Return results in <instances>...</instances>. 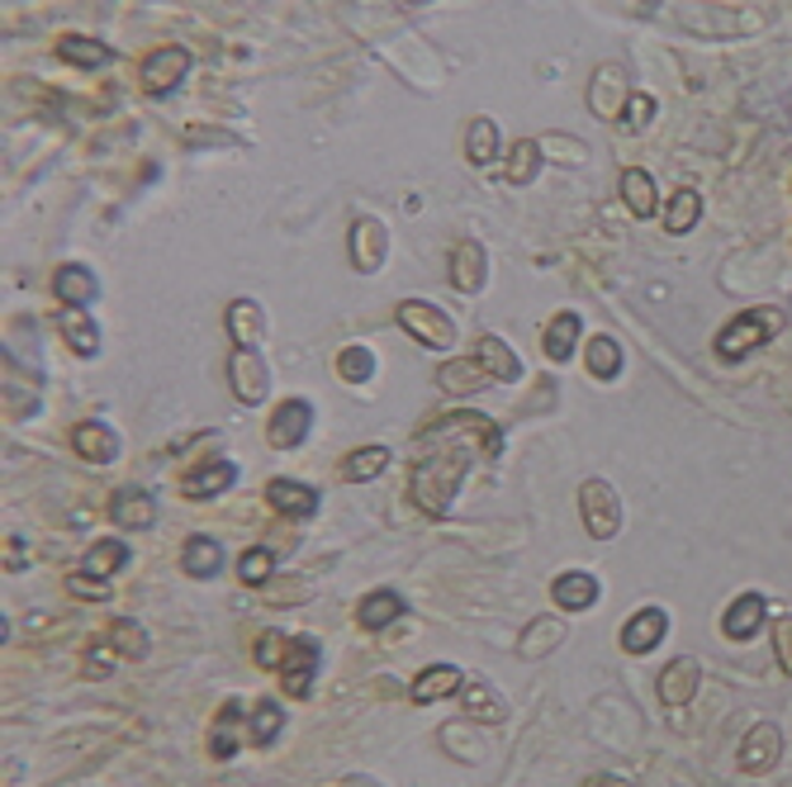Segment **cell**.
<instances>
[{
  "instance_id": "cell-1",
  "label": "cell",
  "mask_w": 792,
  "mask_h": 787,
  "mask_svg": "<svg viewBox=\"0 0 792 787\" xmlns=\"http://www.w3.org/2000/svg\"><path fill=\"white\" fill-rule=\"evenodd\" d=\"M470 436L503 451V428L484 413H447L418 432V461H414V475H408V494H414V503L427 517L451 513V503L474 465Z\"/></svg>"
},
{
  "instance_id": "cell-2",
  "label": "cell",
  "mask_w": 792,
  "mask_h": 787,
  "mask_svg": "<svg viewBox=\"0 0 792 787\" xmlns=\"http://www.w3.org/2000/svg\"><path fill=\"white\" fill-rule=\"evenodd\" d=\"M783 323H788V313H783L779 304H754V309H746V313H736V319L717 333V356L736 366V360L754 356L759 346H769L773 337H779Z\"/></svg>"
},
{
  "instance_id": "cell-3",
  "label": "cell",
  "mask_w": 792,
  "mask_h": 787,
  "mask_svg": "<svg viewBox=\"0 0 792 787\" xmlns=\"http://www.w3.org/2000/svg\"><path fill=\"white\" fill-rule=\"evenodd\" d=\"M579 517H584V531L593 541H612L622 531V498L608 479H584L579 484Z\"/></svg>"
},
{
  "instance_id": "cell-4",
  "label": "cell",
  "mask_w": 792,
  "mask_h": 787,
  "mask_svg": "<svg viewBox=\"0 0 792 787\" xmlns=\"http://www.w3.org/2000/svg\"><path fill=\"white\" fill-rule=\"evenodd\" d=\"M346 257H352L361 276H375L389 257V228L375 214H356L352 228H346Z\"/></svg>"
},
{
  "instance_id": "cell-5",
  "label": "cell",
  "mask_w": 792,
  "mask_h": 787,
  "mask_svg": "<svg viewBox=\"0 0 792 787\" xmlns=\"http://www.w3.org/2000/svg\"><path fill=\"white\" fill-rule=\"evenodd\" d=\"M394 319H399L404 333L422 346H451L456 342V323L437 304H427V299H404V304L394 309Z\"/></svg>"
},
{
  "instance_id": "cell-6",
  "label": "cell",
  "mask_w": 792,
  "mask_h": 787,
  "mask_svg": "<svg viewBox=\"0 0 792 787\" xmlns=\"http://www.w3.org/2000/svg\"><path fill=\"white\" fill-rule=\"evenodd\" d=\"M228 385L237 394V403L257 408L266 403V394H271V370H266V360L257 352H247V346H233L228 356Z\"/></svg>"
},
{
  "instance_id": "cell-7",
  "label": "cell",
  "mask_w": 792,
  "mask_h": 787,
  "mask_svg": "<svg viewBox=\"0 0 792 787\" xmlns=\"http://www.w3.org/2000/svg\"><path fill=\"white\" fill-rule=\"evenodd\" d=\"M319 640L313 636H290V650L280 659V688L290 692V698H309L313 692V673H319Z\"/></svg>"
},
{
  "instance_id": "cell-8",
  "label": "cell",
  "mask_w": 792,
  "mask_h": 787,
  "mask_svg": "<svg viewBox=\"0 0 792 787\" xmlns=\"http://www.w3.org/2000/svg\"><path fill=\"white\" fill-rule=\"evenodd\" d=\"M190 48H181V43H167V48H157L148 62H142V90L148 96H171L185 76H190Z\"/></svg>"
},
{
  "instance_id": "cell-9",
  "label": "cell",
  "mask_w": 792,
  "mask_h": 787,
  "mask_svg": "<svg viewBox=\"0 0 792 787\" xmlns=\"http://www.w3.org/2000/svg\"><path fill=\"white\" fill-rule=\"evenodd\" d=\"M779 754H783L779 726H773V721H754L736 750V764H740V774H769V768L779 764Z\"/></svg>"
},
{
  "instance_id": "cell-10",
  "label": "cell",
  "mask_w": 792,
  "mask_h": 787,
  "mask_svg": "<svg viewBox=\"0 0 792 787\" xmlns=\"http://www.w3.org/2000/svg\"><path fill=\"white\" fill-rule=\"evenodd\" d=\"M309 432H313V403H304V399H285V403H276L271 422H266V442L280 446V451H295Z\"/></svg>"
},
{
  "instance_id": "cell-11",
  "label": "cell",
  "mask_w": 792,
  "mask_h": 787,
  "mask_svg": "<svg viewBox=\"0 0 792 787\" xmlns=\"http://www.w3.org/2000/svg\"><path fill=\"white\" fill-rule=\"evenodd\" d=\"M243 740H251V716L243 712V702H224L210 726V759H233L243 750Z\"/></svg>"
},
{
  "instance_id": "cell-12",
  "label": "cell",
  "mask_w": 792,
  "mask_h": 787,
  "mask_svg": "<svg viewBox=\"0 0 792 787\" xmlns=\"http://www.w3.org/2000/svg\"><path fill=\"white\" fill-rule=\"evenodd\" d=\"M157 498L148 489H138V484H124V489H115V498H109V522L115 527H129V531H148L157 527Z\"/></svg>"
},
{
  "instance_id": "cell-13",
  "label": "cell",
  "mask_w": 792,
  "mask_h": 787,
  "mask_svg": "<svg viewBox=\"0 0 792 787\" xmlns=\"http://www.w3.org/2000/svg\"><path fill=\"white\" fill-rule=\"evenodd\" d=\"M461 698V712L470 716V721H480V726H499L503 716H509V702H503V692L489 683V679H480V673H465V688L456 692Z\"/></svg>"
},
{
  "instance_id": "cell-14",
  "label": "cell",
  "mask_w": 792,
  "mask_h": 787,
  "mask_svg": "<svg viewBox=\"0 0 792 787\" xmlns=\"http://www.w3.org/2000/svg\"><path fill=\"white\" fill-rule=\"evenodd\" d=\"M698 679H703V669H698V659L693 655L670 659V665L660 669V683H655L660 702L664 707H688L693 698H698Z\"/></svg>"
},
{
  "instance_id": "cell-15",
  "label": "cell",
  "mask_w": 792,
  "mask_h": 787,
  "mask_svg": "<svg viewBox=\"0 0 792 787\" xmlns=\"http://www.w3.org/2000/svg\"><path fill=\"white\" fill-rule=\"evenodd\" d=\"M72 446H76V455L82 461H90V465H109V461H119V432L109 428V422H100V418H86V422H76L72 428Z\"/></svg>"
},
{
  "instance_id": "cell-16",
  "label": "cell",
  "mask_w": 792,
  "mask_h": 787,
  "mask_svg": "<svg viewBox=\"0 0 792 787\" xmlns=\"http://www.w3.org/2000/svg\"><path fill=\"white\" fill-rule=\"evenodd\" d=\"M53 294L62 299V309H90L100 299V280H95L90 266L67 261L53 271Z\"/></svg>"
},
{
  "instance_id": "cell-17",
  "label": "cell",
  "mask_w": 792,
  "mask_h": 787,
  "mask_svg": "<svg viewBox=\"0 0 792 787\" xmlns=\"http://www.w3.org/2000/svg\"><path fill=\"white\" fill-rule=\"evenodd\" d=\"M266 503L280 513V517H295V522H304V517L319 513V489H309V484L299 479H271L266 484Z\"/></svg>"
},
{
  "instance_id": "cell-18",
  "label": "cell",
  "mask_w": 792,
  "mask_h": 787,
  "mask_svg": "<svg viewBox=\"0 0 792 787\" xmlns=\"http://www.w3.org/2000/svg\"><path fill=\"white\" fill-rule=\"evenodd\" d=\"M764 617H769L764 593H740L736 603L726 607L721 632H726V640H754V636H759V626H764Z\"/></svg>"
},
{
  "instance_id": "cell-19",
  "label": "cell",
  "mask_w": 792,
  "mask_h": 787,
  "mask_svg": "<svg viewBox=\"0 0 792 787\" xmlns=\"http://www.w3.org/2000/svg\"><path fill=\"white\" fill-rule=\"evenodd\" d=\"M664 632H670V617H664V607H641L636 617L622 626V650H627V655H651L655 645L664 640Z\"/></svg>"
},
{
  "instance_id": "cell-20",
  "label": "cell",
  "mask_w": 792,
  "mask_h": 787,
  "mask_svg": "<svg viewBox=\"0 0 792 787\" xmlns=\"http://www.w3.org/2000/svg\"><path fill=\"white\" fill-rule=\"evenodd\" d=\"M465 688V673L456 669V665H432V669H422L414 683H408V698H414L418 707H432L441 698H456V692Z\"/></svg>"
},
{
  "instance_id": "cell-21",
  "label": "cell",
  "mask_w": 792,
  "mask_h": 787,
  "mask_svg": "<svg viewBox=\"0 0 792 787\" xmlns=\"http://www.w3.org/2000/svg\"><path fill=\"white\" fill-rule=\"evenodd\" d=\"M484 276H489V261H484V247L480 242H456L451 247V285L461 294H480L484 290Z\"/></svg>"
},
{
  "instance_id": "cell-22",
  "label": "cell",
  "mask_w": 792,
  "mask_h": 787,
  "mask_svg": "<svg viewBox=\"0 0 792 787\" xmlns=\"http://www.w3.org/2000/svg\"><path fill=\"white\" fill-rule=\"evenodd\" d=\"M631 96H622V67H598L593 72V86H589V109L598 119H617L622 123V109Z\"/></svg>"
},
{
  "instance_id": "cell-23",
  "label": "cell",
  "mask_w": 792,
  "mask_h": 787,
  "mask_svg": "<svg viewBox=\"0 0 792 787\" xmlns=\"http://www.w3.org/2000/svg\"><path fill=\"white\" fill-rule=\"evenodd\" d=\"M224 323H228V337L233 346H247V352H257V342L266 333V313L257 299H233L228 313H224Z\"/></svg>"
},
{
  "instance_id": "cell-24",
  "label": "cell",
  "mask_w": 792,
  "mask_h": 787,
  "mask_svg": "<svg viewBox=\"0 0 792 787\" xmlns=\"http://www.w3.org/2000/svg\"><path fill=\"white\" fill-rule=\"evenodd\" d=\"M474 360H480L484 375L494 385H513L517 375H522V360H517V352L503 337H480V342H474Z\"/></svg>"
},
{
  "instance_id": "cell-25",
  "label": "cell",
  "mask_w": 792,
  "mask_h": 787,
  "mask_svg": "<svg viewBox=\"0 0 792 787\" xmlns=\"http://www.w3.org/2000/svg\"><path fill=\"white\" fill-rule=\"evenodd\" d=\"M550 603L560 612H589L598 603V579L589 570H569L550 584Z\"/></svg>"
},
{
  "instance_id": "cell-26",
  "label": "cell",
  "mask_w": 792,
  "mask_h": 787,
  "mask_svg": "<svg viewBox=\"0 0 792 787\" xmlns=\"http://www.w3.org/2000/svg\"><path fill=\"white\" fill-rule=\"evenodd\" d=\"M494 380L484 375V366L480 360H465V356H456V360H447V366L437 370V389L441 394H451V399H461V394H480V389H489Z\"/></svg>"
},
{
  "instance_id": "cell-27",
  "label": "cell",
  "mask_w": 792,
  "mask_h": 787,
  "mask_svg": "<svg viewBox=\"0 0 792 787\" xmlns=\"http://www.w3.org/2000/svg\"><path fill=\"white\" fill-rule=\"evenodd\" d=\"M53 327L67 337V346H72L76 356H95V352H100V327H95V319H90L86 309H57Z\"/></svg>"
},
{
  "instance_id": "cell-28",
  "label": "cell",
  "mask_w": 792,
  "mask_h": 787,
  "mask_svg": "<svg viewBox=\"0 0 792 787\" xmlns=\"http://www.w3.org/2000/svg\"><path fill=\"white\" fill-rule=\"evenodd\" d=\"M233 484H237V465L218 455V461H204L200 470L185 475V498H218L224 489H233Z\"/></svg>"
},
{
  "instance_id": "cell-29",
  "label": "cell",
  "mask_w": 792,
  "mask_h": 787,
  "mask_svg": "<svg viewBox=\"0 0 792 787\" xmlns=\"http://www.w3.org/2000/svg\"><path fill=\"white\" fill-rule=\"evenodd\" d=\"M399 617H404V597L394 589H375V593H366L356 603V626L361 632H385V626L399 622Z\"/></svg>"
},
{
  "instance_id": "cell-30",
  "label": "cell",
  "mask_w": 792,
  "mask_h": 787,
  "mask_svg": "<svg viewBox=\"0 0 792 787\" xmlns=\"http://www.w3.org/2000/svg\"><path fill=\"white\" fill-rule=\"evenodd\" d=\"M57 57L67 62V67L95 72V67H105V62H115V48L100 43V39H90V34H62L57 39Z\"/></svg>"
},
{
  "instance_id": "cell-31",
  "label": "cell",
  "mask_w": 792,
  "mask_h": 787,
  "mask_svg": "<svg viewBox=\"0 0 792 787\" xmlns=\"http://www.w3.org/2000/svg\"><path fill=\"white\" fill-rule=\"evenodd\" d=\"M129 560H133V550H129V546H124L119 537H105V541H95V546L86 550V560H82V574H90V579H105V584H109V579H115V574H119Z\"/></svg>"
},
{
  "instance_id": "cell-32",
  "label": "cell",
  "mask_w": 792,
  "mask_h": 787,
  "mask_svg": "<svg viewBox=\"0 0 792 787\" xmlns=\"http://www.w3.org/2000/svg\"><path fill=\"white\" fill-rule=\"evenodd\" d=\"M560 640H565L560 617H536V622H527V632L517 636V655L522 659H546L550 650H560Z\"/></svg>"
},
{
  "instance_id": "cell-33",
  "label": "cell",
  "mask_w": 792,
  "mask_h": 787,
  "mask_svg": "<svg viewBox=\"0 0 792 787\" xmlns=\"http://www.w3.org/2000/svg\"><path fill=\"white\" fill-rule=\"evenodd\" d=\"M622 200H627V209L636 214V218H655V204H660V191H655V176L651 171H641V166H627L622 171Z\"/></svg>"
},
{
  "instance_id": "cell-34",
  "label": "cell",
  "mask_w": 792,
  "mask_h": 787,
  "mask_svg": "<svg viewBox=\"0 0 792 787\" xmlns=\"http://www.w3.org/2000/svg\"><path fill=\"white\" fill-rule=\"evenodd\" d=\"M181 570L190 579H214L218 570H224V546H218L214 537H190L181 546Z\"/></svg>"
},
{
  "instance_id": "cell-35",
  "label": "cell",
  "mask_w": 792,
  "mask_h": 787,
  "mask_svg": "<svg viewBox=\"0 0 792 787\" xmlns=\"http://www.w3.org/2000/svg\"><path fill=\"white\" fill-rule=\"evenodd\" d=\"M542 176V143H532V138H517L503 157V181L509 185H532Z\"/></svg>"
},
{
  "instance_id": "cell-36",
  "label": "cell",
  "mask_w": 792,
  "mask_h": 787,
  "mask_svg": "<svg viewBox=\"0 0 792 787\" xmlns=\"http://www.w3.org/2000/svg\"><path fill=\"white\" fill-rule=\"evenodd\" d=\"M542 337H546V356L550 360H569L575 356V346H579V313H569V309L556 313V319L546 323Z\"/></svg>"
},
{
  "instance_id": "cell-37",
  "label": "cell",
  "mask_w": 792,
  "mask_h": 787,
  "mask_svg": "<svg viewBox=\"0 0 792 787\" xmlns=\"http://www.w3.org/2000/svg\"><path fill=\"white\" fill-rule=\"evenodd\" d=\"M499 148H503V143H499V123L484 119V115L470 119V129H465V157H470V162H474V166H489V162L499 157Z\"/></svg>"
},
{
  "instance_id": "cell-38",
  "label": "cell",
  "mask_w": 792,
  "mask_h": 787,
  "mask_svg": "<svg viewBox=\"0 0 792 787\" xmlns=\"http://www.w3.org/2000/svg\"><path fill=\"white\" fill-rule=\"evenodd\" d=\"M584 366H589L593 380H617V375H622V346L612 337H589V346H584Z\"/></svg>"
},
{
  "instance_id": "cell-39",
  "label": "cell",
  "mask_w": 792,
  "mask_h": 787,
  "mask_svg": "<svg viewBox=\"0 0 792 787\" xmlns=\"http://www.w3.org/2000/svg\"><path fill=\"white\" fill-rule=\"evenodd\" d=\"M280 731H285V707L276 698H261L257 712H251V745L271 750L276 740H280Z\"/></svg>"
},
{
  "instance_id": "cell-40",
  "label": "cell",
  "mask_w": 792,
  "mask_h": 787,
  "mask_svg": "<svg viewBox=\"0 0 792 787\" xmlns=\"http://www.w3.org/2000/svg\"><path fill=\"white\" fill-rule=\"evenodd\" d=\"M698 218H703V195L698 191H678L670 200V209H664V228H670L674 238H684V233H693Z\"/></svg>"
},
{
  "instance_id": "cell-41",
  "label": "cell",
  "mask_w": 792,
  "mask_h": 787,
  "mask_svg": "<svg viewBox=\"0 0 792 787\" xmlns=\"http://www.w3.org/2000/svg\"><path fill=\"white\" fill-rule=\"evenodd\" d=\"M109 645L119 650V659H148L152 655V640H148V632H142L133 617H124V622L109 626Z\"/></svg>"
},
{
  "instance_id": "cell-42",
  "label": "cell",
  "mask_w": 792,
  "mask_h": 787,
  "mask_svg": "<svg viewBox=\"0 0 792 787\" xmlns=\"http://www.w3.org/2000/svg\"><path fill=\"white\" fill-rule=\"evenodd\" d=\"M237 579H243L247 589H261V584H271L276 579V556L266 546H251L237 556Z\"/></svg>"
},
{
  "instance_id": "cell-43",
  "label": "cell",
  "mask_w": 792,
  "mask_h": 787,
  "mask_svg": "<svg viewBox=\"0 0 792 787\" xmlns=\"http://www.w3.org/2000/svg\"><path fill=\"white\" fill-rule=\"evenodd\" d=\"M385 465H389V446H361V451H352V455L342 461V475L352 479V484H366V479H375Z\"/></svg>"
},
{
  "instance_id": "cell-44",
  "label": "cell",
  "mask_w": 792,
  "mask_h": 787,
  "mask_svg": "<svg viewBox=\"0 0 792 787\" xmlns=\"http://www.w3.org/2000/svg\"><path fill=\"white\" fill-rule=\"evenodd\" d=\"M338 375H342L346 385H366L371 375H375V356H371V346H361V342L342 346V352H338Z\"/></svg>"
},
{
  "instance_id": "cell-45",
  "label": "cell",
  "mask_w": 792,
  "mask_h": 787,
  "mask_svg": "<svg viewBox=\"0 0 792 787\" xmlns=\"http://www.w3.org/2000/svg\"><path fill=\"white\" fill-rule=\"evenodd\" d=\"M115 665H119V650L109 645V636L95 640L90 650H86V679H109V673H115Z\"/></svg>"
},
{
  "instance_id": "cell-46",
  "label": "cell",
  "mask_w": 792,
  "mask_h": 787,
  "mask_svg": "<svg viewBox=\"0 0 792 787\" xmlns=\"http://www.w3.org/2000/svg\"><path fill=\"white\" fill-rule=\"evenodd\" d=\"M773 655H779V669L792 679V612L773 622Z\"/></svg>"
},
{
  "instance_id": "cell-47",
  "label": "cell",
  "mask_w": 792,
  "mask_h": 787,
  "mask_svg": "<svg viewBox=\"0 0 792 787\" xmlns=\"http://www.w3.org/2000/svg\"><path fill=\"white\" fill-rule=\"evenodd\" d=\"M285 650H290V636H280V632H266V636L257 640V665H261V669H280Z\"/></svg>"
},
{
  "instance_id": "cell-48",
  "label": "cell",
  "mask_w": 792,
  "mask_h": 787,
  "mask_svg": "<svg viewBox=\"0 0 792 787\" xmlns=\"http://www.w3.org/2000/svg\"><path fill=\"white\" fill-rule=\"evenodd\" d=\"M651 119H655V100H651V96H631V100H627V109H622V129L636 133V129H645Z\"/></svg>"
},
{
  "instance_id": "cell-49",
  "label": "cell",
  "mask_w": 792,
  "mask_h": 787,
  "mask_svg": "<svg viewBox=\"0 0 792 787\" xmlns=\"http://www.w3.org/2000/svg\"><path fill=\"white\" fill-rule=\"evenodd\" d=\"M67 593L72 597H90V603H105L109 584H105V579H90V574H67Z\"/></svg>"
},
{
  "instance_id": "cell-50",
  "label": "cell",
  "mask_w": 792,
  "mask_h": 787,
  "mask_svg": "<svg viewBox=\"0 0 792 787\" xmlns=\"http://www.w3.org/2000/svg\"><path fill=\"white\" fill-rule=\"evenodd\" d=\"M584 787H631V783L617 778V774H589V778H584Z\"/></svg>"
}]
</instances>
